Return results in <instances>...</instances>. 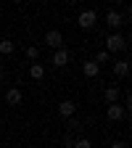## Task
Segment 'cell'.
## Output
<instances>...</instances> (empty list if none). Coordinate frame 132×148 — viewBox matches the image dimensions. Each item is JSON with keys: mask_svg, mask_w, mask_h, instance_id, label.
I'll list each match as a JSON object with an SVG mask.
<instances>
[{"mask_svg": "<svg viewBox=\"0 0 132 148\" xmlns=\"http://www.w3.org/2000/svg\"><path fill=\"white\" fill-rule=\"evenodd\" d=\"M61 148H71V145H69V143H64V145H61Z\"/></svg>", "mask_w": 132, "mask_h": 148, "instance_id": "cell-18", "label": "cell"}, {"mask_svg": "<svg viewBox=\"0 0 132 148\" xmlns=\"http://www.w3.org/2000/svg\"><path fill=\"white\" fill-rule=\"evenodd\" d=\"M29 77H32L34 82H40V79L45 77V66H42V64H29Z\"/></svg>", "mask_w": 132, "mask_h": 148, "instance_id": "cell-11", "label": "cell"}, {"mask_svg": "<svg viewBox=\"0 0 132 148\" xmlns=\"http://www.w3.org/2000/svg\"><path fill=\"white\" fill-rule=\"evenodd\" d=\"M13 50H16V45L11 40H3V42H0V56H11Z\"/></svg>", "mask_w": 132, "mask_h": 148, "instance_id": "cell-13", "label": "cell"}, {"mask_svg": "<svg viewBox=\"0 0 132 148\" xmlns=\"http://www.w3.org/2000/svg\"><path fill=\"white\" fill-rule=\"evenodd\" d=\"M106 24H108L111 29H119V27L124 24V18H122V13H116V11H108V13H106Z\"/></svg>", "mask_w": 132, "mask_h": 148, "instance_id": "cell-9", "label": "cell"}, {"mask_svg": "<svg viewBox=\"0 0 132 148\" xmlns=\"http://www.w3.org/2000/svg\"><path fill=\"white\" fill-rule=\"evenodd\" d=\"M27 58H29L32 64H37V58H40V48H34V45H29V48H27Z\"/></svg>", "mask_w": 132, "mask_h": 148, "instance_id": "cell-14", "label": "cell"}, {"mask_svg": "<svg viewBox=\"0 0 132 148\" xmlns=\"http://www.w3.org/2000/svg\"><path fill=\"white\" fill-rule=\"evenodd\" d=\"M111 148H127V143H124V140H114V143H111Z\"/></svg>", "mask_w": 132, "mask_h": 148, "instance_id": "cell-17", "label": "cell"}, {"mask_svg": "<svg viewBox=\"0 0 132 148\" xmlns=\"http://www.w3.org/2000/svg\"><path fill=\"white\" fill-rule=\"evenodd\" d=\"M111 71H114V77H127L129 74V61H114Z\"/></svg>", "mask_w": 132, "mask_h": 148, "instance_id": "cell-10", "label": "cell"}, {"mask_svg": "<svg viewBox=\"0 0 132 148\" xmlns=\"http://www.w3.org/2000/svg\"><path fill=\"white\" fill-rule=\"evenodd\" d=\"M21 101H24V92L18 90V87H8V90H5V103H8V106H18Z\"/></svg>", "mask_w": 132, "mask_h": 148, "instance_id": "cell-6", "label": "cell"}, {"mask_svg": "<svg viewBox=\"0 0 132 148\" xmlns=\"http://www.w3.org/2000/svg\"><path fill=\"white\" fill-rule=\"evenodd\" d=\"M119 50H127V37L119 32H111L106 37V53L111 56V53H119Z\"/></svg>", "mask_w": 132, "mask_h": 148, "instance_id": "cell-1", "label": "cell"}, {"mask_svg": "<svg viewBox=\"0 0 132 148\" xmlns=\"http://www.w3.org/2000/svg\"><path fill=\"white\" fill-rule=\"evenodd\" d=\"M74 148H92V143L87 138H79V140H74Z\"/></svg>", "mask_w": 132, "mask_h": 148, "instance_id": "cell-16", "label": "cell"}, {"mask_svg": "<svg viewBox=\"0 0 132 148\" xmlns=\"http://www.w3.org/2000/svg\"><path fill=\"white\" fill-rule=\"evenodd\" d=\"M95 21H98V13H95V8H85V11L79 13V18H77V24H79L82 29L95 27Z\"/></svg>", "mask_w": 132, "mask_h": 148, "instance_id": "cell-2", "label": "cell"}, {"mask_svg": "<svg viewBox=\"0 0 132 148\" xmlns=\"http://www.w3.org/2000/svg\"><path fill=\"white\" fill-rule=\"evenodd\" d=\"M69 61H71V53H69L66 48H58V50H53V66H55V69H64Z\"/></svg>", "mask_w": 132, "mask_h": 148, "instance_id": "cell-4", "label": "cell"}, {"mask_svg": "<svg viewBox=\"0 0 132 148\" xmlns=\"http://www.w3.org/2000/svg\"><path fill=\"white\" fill-rule=\"evenodd\" d=\"M103 98H106V103L111 106V103H116L119 101V87L116 85H111V87H106V92H103Z\"/></svg>", "mask_w": 132, "mask_h": 148, "instance_id": "cell-12", "label": "cell"}, {"mask_svg": "<svg viewBox=\"0 0 132 148\" xmlns=\"http://www.w3.org/2000/svg\"><path fill=\"white\" fill-rule=\"evenodd\" d=\"M74 111H77L74 101H69V98H66V101H61V103H58V114H61V116H66V119H69V116H74Z\"/></svg>", "mask_w": 132, "mask_h": 148, "instance_id": "cell-8", "label": "cell"}, {"mask_svg": "<svg viewBox=\"0 0 132 148\" xmlns=\"http://www.w3.org/2000/svg\"><path fill=\"white\" fill-rule=\"evenodd\" d=\"M106 116H108L111 122H122V119L127 116V111H124V106H119V103H111V106L106 108Z\"/></svg>", "mask_w": 132, "mask_h": 148, "instance_id": "cell-5", "label": "cell"}, {"mask_svg": "<svg viewBox=\"0 0 132 148\" xmlns=\"http://www.w3.org/2000/svg\"><path fill=\"white\" fill-rule=\"evenodd\" d=\"M45 45H48V48H53V50L64 48V34H61L58 29H50V32L45 34Z\"/></svg>", "mask_w": 132, "mask_h": 148, "instance_id": "cell-3", "label": "cell"}, {"mask_svg": "<svg viewBox=\"0 0 132 148\" xmlns=\"http://www.w3.org/2000/svg\"><path fill=\"white\" fill-rule=\"evenodd\" d=\"M108 58H111V56H108L106 50H98V53H95V64H98V66H101V64H106Z\"/></svg>", "mask_w": 132, "mask_h": 148, "instance_id": "cell-15", "label": "cell"}, {"mask_svg": "<svg viewBox=\"0 0 132 148\" xmlns=\"http://www.w3.org/2000/svg\"><path fill=\"white\" fill-rule=\"evenodd\" d=\"M82 74H85V77H90V79H95L98 74H101V66H98L95 61H85V64H82Z\"/></svg>", "mask_w": 132, "mask_h": 148, "instance_id": "cell-7", "label": "cell"}]
</instances>
